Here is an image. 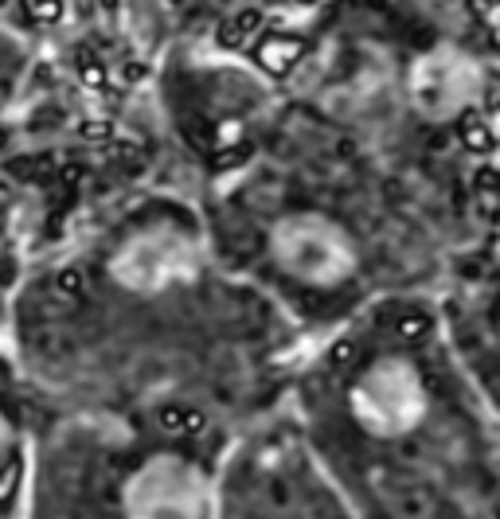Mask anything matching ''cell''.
<instances>
[{"instance_id":"6da1fadb","label":"cell","mask_w":500,"mask_h":519,"mask_svg":"<svg viewBox=\"0 0 500 519\" xmlns=\"http://www.w3.org/2000/svg\"><path fill=\"white\" fill-rule=\"evenodd\" d=\"M270 258L285 278L301 285H340L356 270V242L340 223L301 211V215H285L270 231Z\"/></svg>"},{"instance_id":"7a4b0ae2","label":"cell","mask_w":500,"mask_h":519,"mask_svg":"<svg viewBox=\"0 0 500 519\" xmlns=\"http://www.w3.org/2000/svg\"><path fill=\"white\" fill-rule=\"evenodd\" d=\"M348 410L356 426L372 437H403L426 414V383L403 355L367 363L348 386Z\"/></svg>"},{"instance_id":"3957f363","label":"cell","mask_w":500,"mask_h":519,"mask_svg":"<svg viewBox=\"0 0 500 519\" xmlns=\"http://www.w3.org/2000/svg\"><path fill=\"white\" fill-rule=\"evenodd\" d=\"M203 500V476L180 457L160 453L121 484V519H200Z\"/></svg>"},{"instance_id":"277c9868","label":"cell","mask_w":500,"mask_h":519,"mask_svg":"<svg viewBox=\"0 0 500 519\" xmlns=\"http://www.w3.org/2000/svg\"><path fill=\"white\" fill-rule=\"evenodd\" d=\"M20 422L12 418L4 402H0V519H28V500H24V442H20Z\"/></svg>"},{"instance_id":"5b68a950","label":"cell","mask_w":500,"mask_h":519,"mask_svg":"<svg viewBox=\"0 0 500 519\" xmlns=\"http://www.w3.org/2000/svg\"><path fill=\"white\" fill-rule=\"evenodd\" d=\"M496 332H500V317H496Z\"/></svg>"}]
</instances>
